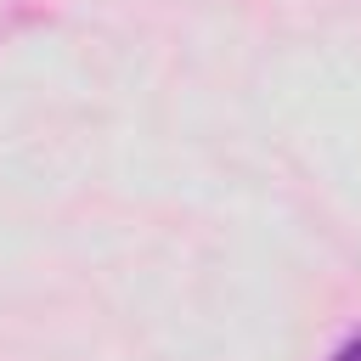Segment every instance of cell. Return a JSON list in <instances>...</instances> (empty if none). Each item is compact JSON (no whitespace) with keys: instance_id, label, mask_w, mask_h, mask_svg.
I'll return each mask as SVG.
<instances>
[{"instance_id":"1","label":"cell","mask_w":361,"mask_h":361,"mask_svg":"<svg viewBox=\"0 0 361 361\" xmlns=\"http://www.w3.org/2000/svg\"><path fill=\"white\" fill-rule=\"evenodd\" d=\"M333 361H361V333H355L350 344H338V355H333Z\"/></svg>"}]
</instances>
